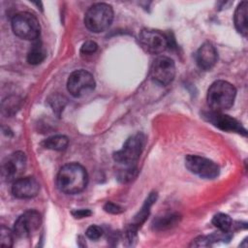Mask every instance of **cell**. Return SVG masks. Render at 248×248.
I'll return each instance as SVG.
<instances>
[{"label":"cell","instance_id":"ffe728a7","mask_svg":"<svg viewBox=\"0 0 248 248\" xmlns=\"http://www.w3.org/2000/svg\"><path fill=\"white\" fill-rule=\"evenodd\" d=\"M212 224L222 232H230L232 227V218L225 213H218L212 219Z\"/></svg>","mask_w":248,"mask_h":248},{"label":"cell","instance_id":"7c38bea8","mask_svg":"<svg viewBox=\"0 0 248 248\" xmlns=\"http://www.w3.org/2000/svg\"><path fill=\"white\" fill-rule=\"evenodd\" d=\"M204 117L212 123L215 127L228 132H236L238 134H242L246 136V130L242 127V125L234 118L223 114L220 111H209L204 114Z\"/></svg>","mask_w":248,"mask_h":248},{"label":"cell","instance_id":"d4e9b609","mask_svg":"<svg viewBox=\"0 0 248 248\" xmlns=\"http://www.w3.org/2000/svg\"><path fill=\"white\" fill-rule=\"evenodd\" d=\"M104 209H105L106 212H108V213H111V214H119L123 211V208L120 205H118L114 202H108L105 204Z\"/></svg>","mask_w":248,"mask_h":248},{"label":"cell","instance_id":"30bf717a","mask_svg":"<svg viewBox=\"0 0 248 248\" xmlns=\"http://www.w3.org/2000/svg\"><path fill=\"white\" fill-rule=\"evenodd\" d=\"M26 167V156L21 151L10 154L2 163L1 175L6 181L16 180L24 171Z\"/></svg>","mask_w":248,"mask_h":248},{"label":"cell","instance_id":"d6986e66","mask_svg":"<svg viewBox=\"0 0 248 248\" xmlns=\"http://www.w3.org/2000/svg\"><path fill=\"white\" fill-rule=\"evenodd\" d=\"M178 221H179V216L177 214L166 215L154 220L153 227L156 230H165L176 225Z\"/></svg>","mask_w":248,"mask_h":248},{"label":"cell","instance_id":"4316f807","mask_svg":"<svg viewBox=\"0 0 248 248\" xmlns=\"http://www.w3.org/2000/svg\"><path fill=\"white\" fill-rule=\"evenodd\" d=\"M74 217L76 218H84L91 215V211L89 209H78L72 212Z\"/></svg>","mask_w":248,"mask_h":248},{"label":"cell","instance_id":"277c9868","mask_svg":"<svg viewBox=\"0 0 248 248\" xmlns=\"http://www.w3.org/2000/svg\"><path fill=\"white\" fill-rule=\"evenodd\" d=\"M144 135L138 133L130 137L122 148L113 153V159L116 163L127 167H136V163L139 160L143 146H144Z\"/></svg>","mask_w":248,"mask_h":248},{"label":"cell","instance_id":"2e32d148","mask_svg":"<svg viewBox=\"0 0 248 248\" xmlns=\"http://www.w3.org/2000/svg\"><path fill=\"white\" fill-rule=\"evenodd\" d=\"M247 1H242L236 8L234 13V25L238 33L242 36H247L248 28H247Z\"/></svg>","mask_w":248,"mask_h":248},{"label":"cell","instance_id":"8fae6325","mask_svg":"<svg viewBox=\"0 0 248 248\" xmlns=\"http://www.w3.org/2000/svg\"><path fill=\"white\" fill-rule=\"evenodd\" d=\"M139 40L143 48L154 54L163 52L170 45L168 37L159 31L151 29H143L140 33Z\"/></svg>","mask_w":248,"mask_h":248},{"label":"cell","instance_id":"4fadbf2b","mask_svg":"<svg viewBox=\"0 0 248 248\" xmlns=\"http://www.w3.org/2000/svg\"><path fill=\"white\" fill-rule=\"evenodd\" d=\"M40 184L35 177H19L12 186V193L17 199H31L39 193Z\"/></svg>","mask_w":248,"mask_h":248},{"label":"cell","instance_id":"52a82bcc","mask_svg":"<svg viewBox=\"0 0 248 248\" xmlns=\"http://www.w3.org/2000/svg\"><path fill=\"white\" fill-rule=\"evenodd\" d=\"M175 76V64L168 56H158L152 63L150 69L151 79L160 84L167 85L170 83Z\"/></svg>","mask_w":248,"mask_h":248},{"label":"cell","instance_id":"9c48e42d","mask_svg":"<svg viewBox=\"0 0 248 248\" xmlns=\"http://www.w3.org/2000/svg\"><path fill=\"white\" fill-rule=\"evenodd\" d=\"M41 224V214L36 210H28L21 214L15 222L14 233L21 238L29 237L39 230Z\"/></svg>","mask_w":248,"mask_h":248},{"label":"cell","instance_id":"cb8c5ba5","mask_svg":"<svg viewBox=\"0 0 248 248\" xmlns=\"http://www.w3.org/2000/svg\"><path fill=\"white\" fill-rule=\"evenodd\" d=\"M97 48H98V45L95 42L86 41L85 43L82 44L80 47V53L90 55V54H93L97 50Z\"/></svg>","mask_w":248,"mask_h":248},{"label":"cell","instance_id":"44dd1931","mask_svg":"<svg viewBox=\"0 0 248 248\" xmlns=\"http://www.w3.org/2000/svg\"><path fill=\"white\" fill-rule=\"evenodd\" d=\"M48 102H49V105L51 106L53 111L56 112L57 114H60V112L63 110V108L67 103V99L63 95L54 94L49 98Z\"/></svg>","mask_w":248,"mask_h":248},{"label":"cell","instance_id":"5bb4252c","mask_svg":"<svg viewBox=\"0 0 248 248\" xmlns=\"http://www.w3.org/2000/svg\"><path fill=\"white\" fill-rule=\"evenodd\" d=\"M157 200V194L156 193H151L145 200L142 207L140 210L138 212V214L134 217L130 227L128 228L127 231V237L129 240H133V238L136 236L138 230L141 227V225L145 222L147 216L149 215L150 212V207L152 204L156 202Z\"/></svg>","mask_w":248,"mask_h":248},{"label":"cell","instance_id":"e0dca14e","mask_svg":"<svg viewBox=\"0 0 248 248\" xmlns=\"http://www.w3.org/2000/svg\"><path fill=\"white\" fill-rule=\"evenodd\" d=\"M68 143H69V140L66 136L55 135V136L46 139L42 142V145L46 149L61 151V150H64L67 148Z\"/></svg>","mask_w":248,"mask_h":248},{"label":"cell","instance_id":"ba28073f","mask_svg":"<svg viewBox=\"0 0 248 248\" xmlns=\"http://www.w3.org/2000/svg\"><path fill=\"white\" fill-rule=\"evenodd\" d=\"M185 166L200 177L213 179L219 174V167L211 160L198 155H188L185 158Z\"/></svg>","mask_w":248,"mask_h":248},{"label":"cell","instance_id":"ac0fdd59","mask_svg":"<svg viewBox=\"0 0 248 248\" xmlns=\"http://www.w3.org/2000/svg\"><path fill=\"white\" fill-rule=\"evenodd\" d=\"M46 50L40 42H35L27 53V62L31 65H38L46 58Z\"/></svg>","mask_w":248,"mask_h":248},{"label":"cell","instance_id":"9a60e30c","mask_svg":"<svg viewBox=\"0 0 248 248\" xmlns=\"http://www.w3.org/2000/svg\"><path fill=\"white\" fill-rule=\"evenodd\" d=\"M217 61V51L215 47L209 44L204 43L200 46L196 53V62L199 68L207 71L210 70Z\"/></svg>","mask_w":248,"mask_h":248},{"label":"cell","instance_id":"3957f363","mask_svg":"<svg viewBox=\"0 0 248 248\" xmlns=\"http://www.w3.org/2000/svg\"><path fill=\"white\" fill-rule=\"evenodd\" d=\"M113 19L111 6L106 3H96L92 5L84 16V24L88 30L100 33L107 30Z\"/></svg>","mask_w":248,"mask_h":248},{"label":"cell","instance_id":"7402d4cb","mask_svg":"<svg viewBox=\"0 0 248 248\" xmlns=\"http://www.w3.org/2000/svg\"><path fill=\"white\" fill-rule=\"evenodd\" d=\"M13 240V232L5 226H2L0 232V244L5 247H12Z\"/></svg>","mask_w":248,"mask_h":248},{"label":"cell","instance_id":"8992f818","mask_svg":"<svg viewBox=\"0 0 248 248\" xmlns=\"http://www.w3.org/2000/svg\"><path fill=\"white\" fill-rule=\"evenodd\" d=\"M95 88V79L93 76L85 70H77L73 72L67 81V89L74 97H82L90 93Z\"/></svg>","mask_w":248,"mask_h":248},{"label":"cell","instance_id":"484cf974","mask_svg":"<svg viewBox=\"0 0 248 248\" xmlns=\"http://www.w3.org/2000/svg\"><path fill=\"white\" fill-rule=\"evenodd\" d=\"M210 242L208 239V236H200L196 239L193 240L190 246H195V247H207L210 246Z\"/></svg>","mask_w":248,"mask_h":248},{"label":"cell","instance_id":"7a4b0ae2","mask_svg":"<svg viewBox=\"0 0 248 248\" xmlns=\"http://www.w3.org/2000/svg\"><path fill=\"white\" fill-rule=\"evenodd\" d=\"M236 95L235 87L225 80L213 82L207 91V104L213 111H222L230 108Z\"/></svg>","mask_w":248,"mask_h":248},{"label":"cell","instance_id":"5b68a950","mask_svg":"<svg viewBox=\"0 0 248 248\" xmlns=\"http://www.w3.org/2000/svg\"><path fill=\"white\" fill-rule=\"evenodd\" d=\"M12 29L17 37L23 40L34 41L38 39L41 27L38 18L33 14L21 12L13 17Z\"/></svg>","mask_w":248,"mask_h":248},{"label":"cell","instance_id":"6da1fadb","mask_svg":"<svg viewBox=\"0 0 248 248\" xmlns=\"http://www.w3.org/2000/svg\"><path fill=\"white\" fill-rule=\"evenodd\" d=\"M88 175L86 170L78 163L64 165L58 171L56 185L58 189L69 195L78 194L87 185Z\"/></svg>","mask_w":248,"mask_h":248},{"label":"cell","instance_id":"603a6c76","mask_svg":"<svg viewBox=\"0 0 248 248\" xmlns=\"http://www.w3.org/2000/svg\"><path fill=\"white\" fill-rule=\"evenodd\" d=\"M85 233L88 238H90L92 240H96V239H99L103 235V230L99 226L92 225L86 230Z\"/></svg>","mask_w":248,"mask_h":248}]
</instances>
